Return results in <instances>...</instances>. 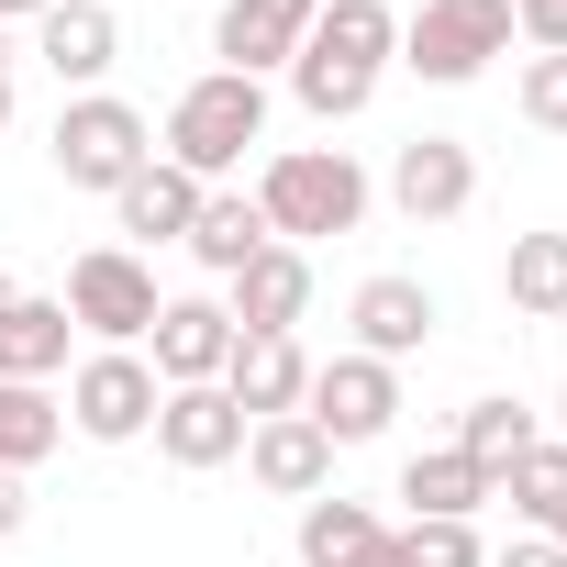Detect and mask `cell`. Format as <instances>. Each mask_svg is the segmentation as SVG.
Here are the masks:
<instances>
[{
	"mask_svg": "<svg viewBox=\"0 0 567 567\" xmlns=\"http://www.w3.org/2000/svg\"><path fill=\"white\" fill-rule=\"evenodd\" d=\"M390 68H401V12H390V0H323L301 56H290V101L312 123H357Z\"/></svg>",
	"mask_w": 567,
	"mask_h": 567,
	"instance_id": "cell-1",
	"label": "cell"
},
{
	"mask_svg": "<svg viewBox=\"0 0 567 567\" xmlns=\"http://www.w3.org/2000/svg\"><path fill=\"white\" fill-rule=\"evenodd\" d=\"M256 212H267V234L278 245H323V234H357L368 223V167L346 156V145H278L267 167H256V189H245Z\"/></svg>",
	"mask_w": 567,
	"mask_h": 567,
	"instance_id": "cell-2",
	"label": "cell"
},
{
	"mask_svg": "<svg viewBox=\"0 0 567 567\" xmlns=\"http://www.w3.org/2000/svg\"><path fill=\"white\" fill-rule=\"evenodd\" d=\"M245 145H267V79H234V68H212V79H189V90L167 101V134H156V156H167V167H189L200 189H223V178L245 167Z\"/></svg>",
	"mask_w": 567,
	"mask_h": 567,
	"instance_id": "cell-3",
	"label": "cell"
},
{
	"mask_svg": "<svg viewBox=\"0 0 567 567\" xmlns=\"http://www.w3.org/2000/svg\"><path fill=\"white\" fill-rule=\"evenodd\" d=\"M45 156H56V178H68V189H101V200H112V189L156 156V123H145L123 90H79V101L56 112Z\"/></svg>",
	"mask_w": 567,
	"mask_h": 567,
	"instance_id": "cell-4",
	"label": "cell"
},
{
	"mask_svg": "<svg viewBox=\"0 0 567 567\" xmlns=\"http://www.w3.org/2000/svg\"><path fill=\"white\" fill-rule=\"evenodd\" d=\"M489 56H512V0H423L401 23V68L434 79V90L489 79Z\"/></svg>",
	"mask_w": 567,
	"mask_h": 567,
	"instance_id": "cell-5",
	"label": "cell"
},
{
	"mask_svg": "<svg viewBox=\"0 0 567 567\" xmlns=\"http://www.w3.org/2000/svg\"><path fill=\"white\" fill-rule=\"evenodd\" d=\"M156 267L134 256V245H90L79 267H68V323L79 334H101V346H145L156 334Z\"/></svg>",
	"mask_w": 567,
	"mask_h": 567,
	"instance_id": "cell-6",
	"label": "cell"
},
{
	"mask_svg": "<svg viewBox=\"0 0 567 567\" xmlns=\"http://www.w3.org/2000/svg\"><path fill=\"white\" fill-rule=\"evenodd\" d=\"M156 368H145V346H101V357H79V379H68V423L90 434V445H134V434H156Z\"/></svg>",
	"mask_w": 567,
	"mask_h": 567,
	"instance_id": "cell-7",
	"label": "cell"
},
{
	"mask_svg": "<svg viewBox=\"0 0 567 567\" xmlns=\"http://www.w3.org/2000/svg\"><path fill=\"white\" fill-rule=\"evenodd\" d=\"M301 412L334 434V445H379L390 423H401V368H379V357H323L312 368V390H301Z\"/></svg>",
	"mask_w": 567,
	"mask_h": 567,
	"instance_id": "cell-8",
	"label": "cell"
},
{
	"mask_svg": "<svg viewBox=\"0 0 567 567\" xmlns=\"http://www.w3.org/2000/svg\"><path fill=\"white\" fill-rule=\"evenodd\" d=\"M334 434L312 423V412H267V423H245V478L267 489V501H323L334 489Z\"/></svg>",
	"mask_w": 567,
	"mask_h": 567,
	"instance_id": "cell-9",
	"label": "cell"
},
{
	"mask_svg": "<svg viewBox=\"0 0 567 567\" xmlns=\"http://www.w3.org/2000/svg\"><path fill=\"white\" fill-rule=\"evenodd\" d=\"M434 323H445V301L423 290V278H401V267L357 278V301H346V334H357V357H379V368L423 357V346H434Z\"/></svg>",
	"mask_w": 567,
	"mask_h": 567,
	"instance_id": "cell-10",
	"label": "cell"
},
{
	"mask_svg": "<svg viewBox=\"0 0 567 567\" xmlns=\"http://www.w3.org/2000/svg\"><path fill=\"white\" fill-rule=\"evenodd\" d=\"M145 346H156V357H145L156 390H212L223 357H234V312L200 301V290H189V301H156V334H145Z\"/></svg>",
	"mask_w": 567,
	"mask_h": 567,
	"instance_id": "cell-11",
	"label": "cell"
},
{
	"mask_svg": "<svg viewBox=\"0 0 567 567\" xmlns=\"http://www.w3.org/2000/svg\"><path fill=\"white\" fill-rule=\"evenodd\" d=\"M223 312H234V334H301V312H312V256H301V245L245 256V267L223 278Z\"/></svg>",
	"mask_w": 567,
	"mask_h": 567,
	"instance_id": "cell-12",
	"label": "cell"
},
{
	"mask_svg": "<svg viewBox=\"0 0 567 567\" xmlns=\"http://www.w3.org/2000/svg\"><path fill=\"white\" fill-rule=\"evenodd\" d=\"M312 12H323V0H223V12H212V56H223L234 79H267V68L301 56Z\"/></svg>",
	"mask_w": 567,
	"mask_h": 567,
	"instance_id": "cell-13",
	"label": "cell"
},
{
	"mask_svg": "<svg viewBox=\"0 0 567 567\" xmlns=\"http://www.w3.org/2000/svg\"><path fill=\"white\" fill-rule=\"evenodd\" d=\"M390 200H401V223H456V212L478 200V156H467L456 134H412V145L390 156Z\"/></svg>",
	"mask_w": 567,
	"mask_h": 567,
	"instance_id": "cell-14",
	"label": "cell"
},
{
	"mask_svg": "<svg viewBox=\"0 0 567 567\" xmlns=\"http://www.w3.org/2000/svg\"><path fill=\"white\" fill-rule=\"evenodd\" d=\"M245 423H267V412H301V390H312V357H301V334H234V357H223V379H212Z\"/></svg>",
	"mask_w": 567,
	"mask_h": 567,
	"instance_id": "cell-15",
	"label": "cell"
},
{
	"mask_svg": "<svg viewBox=\"0 0 567 567\" xmlns=\"http://www.w3.org/2000/svg\"><path fill=\"white\" fill-rule=\"evenodd\" d=\"M34 56L56 68V90L79 101V90H101L112 68H123V23H112V0H56V12L34 23Z\"/></svg>",
	"mask_w": 567,
	"mask_h": 567,
	"instance_id": "cell-16",
	"label": "cell"
},
{
	"mask_svg": "<svg viewBox=\"0 0 567 567\" xmlns=\"http://www.w3.org/2000/svg\"><path fill=\"white\" fill-rule=\"evenodd\" d=\"M156 456L189 467V478H200V467H234V456H245V412H234L223 390H167V401H156Z\"/></svg>",
	"mask_w": 567,
	"mask_h": 567,
	"instance_id": "cell-17",
	"label": "cell"
},
{
	"mask_svg": "<svg viewBox=\"0 0 567 567\" xmlns=\"http://www.w3.org/2000/svg\"><path fill=\"white\" fill-rule=\"evenodd\" d=\"M112 223H123V234H145V245H189V223H200V178H189V167H167V156H145V167L112 189Z\"/></svg>",
	"mask_w": 567,
	"mask_h": 567,
	"instance_id": "cell-18",
	"label": "cell"
},
{
	"mask_svg": "<svg viewBox=\"0 0 567 567\" xmlns=\"http://www.w3.org/2000/svg\"><path fill=\"white\" fill-rule=\"evenodd\" d=\"M445 445H456V456H467V467H478V478L501 489V478H512V467H523V456L545 445V423H534V412H523L512 390H489V401H467V412H456V434H445Z\"/></svg>",
	"mask_w": 567,
	"mask_h": 567,
	"instance_id": "cell-19",
	"label": "cell"
},
{
	"mask_svg": "<svg viewBox=\"0 0 567 567\" xmlns=\"http://www.w3.org/2000/svg\"><path fill=\"white\" fill-rule=\"evenodd\" d=\"M401 501H412V523H478V501H501L456 445H423V456H401Z\"/></svg>",
	"mask_w": 567,
	"mask_h": 567,
	"instance_id": "cell-20",
	"label": "cell"
},
{
	"mask_svg": "<svg viewBox=\"0 0 567 567\" xmlns=\"http://www.w3.org/2000/svg\"><path fill=\"white\" fill-rule=\"evenodd\" d=\"M501 301L523 323H567V234H512L501 256Z\"/></svg>",
	"mask_w": 567,
	"mask_h": 567,
	"instance_id": "cell-21",
	"label": "cell"
},
{
	"mask_svg": "<svg viewBox=\"0 0 567 567\" xmlns=\"http://www.w3.org/2000/svg\"><path fill=\"white\" fill-rule=\"evenodd\" d=\"M68 334H79L68 301H34V290H23L12 312H0V379H34V390H45V379L68 368Z\"/></svg>",
	"mask_w": 567,
	"mask_h": 567,
	"instance_id": "cell-22",
	"label": "cell"
},
{
	"mask_svg": "<svg viewBox=\"0 0 567 567\" xmlns=\"http://www.w3.org/2000/svg\"><path fill=\"white\" fill-rule=\"evenodd\" d=\"M278 234H267V212L245 200V189H200V223H189V256L212 267V278H234L245 256H267Z\"/></svg>",
	"mask_w": 567,
	"mask_h": 567,
	"instance_id": "cell-23",
	"label": "cell"
},
{
	"mask_svg": "<svg viewBox=\"0 0 567 567\" xmlns=\"http://www.w3.org/2000/svg\"><path fill=\"white\" fill-rule=\"evenodd\" d=\"M56 445H68V401H45L34 379H0V467L34 478Z\"/></svg>",
	"mask_w": 567,
	"mask_h": 567,
	"instance_id": "cell-24",
	"label": "cell"
},
{
	"mask_svg": "<svg viewBox=\"0 0 567 567\" xmlns=\"http://www.w3.org/2000/svg\"><path fill=\"white\" fill-rule=\"evenodd\" d=\"M379 534H390V523H379L368 501L323 489V501H301V534H290V545H301V567H357V556H368Z\"/></svg>",
	"mask_w": 567,
	"mask_h": 567,
	"instance_id": "cell-25",
	"label": "cell"
},
{
	"mask_svg": "<svg viewBox=\"0 0 567 567\" xmlns=\"http://www.w3.org/2000/svg\"><path fill=\"white\" fill-rule=\"evenodd\" d=\"M501 501L523 512V534H545V545H567V445H534L512 478H501Z\"/></svg>",
	"mask_w": 567,
	"mask_h": 567,
	"instance_id": "cell-26",
	"label": "cell"
},
{
	"mask_svg": "<svg viewBox=\"0 0 567 567\" xmlns=\"http://www.w3.org/2000/svg\"><path fill=\"white\" fill-rule=\"evenodd\" d=\"M401 556H412V567H489L478 523H401Z\"/></svg>",
	"mask_w": 567,
	"mask_h": 567,
	"instance_id": "cell-27",
	"label": "cell"
},
{
	"mask_svg": "<svg viewBox=\"0 0 567 567\" xmlns=\"http://www.w3.org/2000/svg\"><path fill=\"white\" fill-rule=\"evenodd\" d=\"M523 123L534 134H567V56H534L523 68Z\"/></svg>",
	"mask_w": 567,
	"mask_h": 567,
	"instance_id": "cell-28",
	"label": "cell"
},
{
	"mask_svg": "<svg viewBox=\"0 0 567 567\" xmlns=\"http://www.w3.org/2000/svg\"><path fill=\"white\" fill-rule=\"evenodd\" d=\"M512 34L534 56H567V0H512Z\"/></svg>",
	"mask_w": 567,
	"mask_h": 567,
	"instance_id": "cell-29",
	"label": "cell"
},
{
	"mask_svg": "<svg viewBox=\"0 0 567 567\" xmlns=\"http://www.w3.org/2000/svg\"><path fill=\"white\" fill-rule=\"evenodd\" d=\"M489 567H567V545H545V534H512Z\"/></svg>",
	"mask_w": 567,
	"mask_h": 567,
	"instance_id": "cell-30",
	"label": "cell"
},
{
	"mask_svg": "<svg viewBox=\"0 0 567 567\" xmlns=\"http://www.w3.org/2000/svg\"><path fill=\"white\" fill-rule=\"evenodd\" d=\"M23 523H34V489H23V478H12V467H0V545H12V534H23Z\"/></svg>",
	"mask_w": 567,
	"mask_h": 567,
	"instance_id": "cell-31",
	"label": "cell"
},
{
	"mask_svg": "<svg viewBox=\"0 0 567 567\" xmlns=\"http://www.w3.org/2000/svg\"><path fill=\"white\" fill-rule=\"evenodd\" d=\"M357 567H412V556H401V523H390V534H379V545H368Z\"/></svg>",
	"mask_w": 567,
	"mask_h": 567,
	"instance_id": "cell-32",
	"label": "cell"
},
{
	"mask_svg": "<svg viewBox=\"0 0 567 567\" xmlns=\"http://www.w3.org/2000/svg\"><path fill=\"white\" fill-rule=\"evenodd\" d=\"M56 12V0H0V34H12V23H45Z\"/></svg>",
	"mask_w": 567,
	"mask_h": 567,
	"instance_id": "cell-33",
	"label": "cell"
},
{
	"mask_svg": "<svg viewBox=\"0 0 567 567\" xmlns=\"http://www.w3.org/2000/svg\"><path fill=\"white\" fill-rule=\"evenodd\" d=\"M0 134H12V34H0Z\"/></svg>",
	"mask_w": 567,
	"mask_h": 567,
	"instance_id": "cell-34",
	"label": "cell"
},
{
	"mask_svg": "<svg viewBox=\"0 0 567 567\" xmlns=\"http://www.w3.org/2000/svg\"><path fill=\"white\" fill-rule=\"evenodd\" d=\"M12 301H23V278H12V267H0V312H12Z\"/></svg>",
	"mask_w": 567,
	"mask_h": 567,
	"instance_id": "cell-35",
	"label": "cell"
},
{
	"mask_svg": "<svg viewBox=\"0 0 567 567\" xmlns=\"http://www.w3.org/2000/svg\"><path fill=\"white\" fill-rule=\"evenodd\" d=\"M556 445H567V379H556Z\"/></svg>",
	"mask_w": 567,
	"mask_h": 567,
	"instance_id": "cell-36",
	"label": "cell"
}]
</instances>
